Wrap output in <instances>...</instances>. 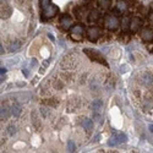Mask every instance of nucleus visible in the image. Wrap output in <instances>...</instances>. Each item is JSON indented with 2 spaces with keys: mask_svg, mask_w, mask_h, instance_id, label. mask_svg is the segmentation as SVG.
<instances>
[{
  "mask_svg": "<svg viewBox=\"0 0 153 153\" xmlns=\"http://www.w3.org/2000/svg\"><path fill=\"white\" fill-rule=\"evenodd\" d=\"M75 65H76V61L74 60V58H71V55L66 56L64 60H62V62H61V66H62L64 69H71V68H74Z\"/></svg>",
  "mask_w": 153,
  "mask_h": 153,
  "instance_id": "nucleus-9",
  "label": "nucleus"
},
{
  "mask_svg": "<svg viewBox=\"0 0 153 153\" xmlns=\"http://www.w3.org/2000/svg\"><path fill=\"white\" fill-rule=\"evenodd\" d=\"M140 83L146 88H151L153 87V75L147 71L142 72L140 75Z\"/></svg>",
  "mask_w": 153,
  "mask_h": 153,
  "instance_id": "nucleus-3",
  "label": "nucleus"
},
{
  "mask_svg": "<svg viewBox=\"0 0 153 153\" xmlns=\"http://www.w3.org/2000/svg\"><path fill=\"white\" fill-rule=\"evenodd\" d=\"M71 38L74 41H81L82 39V34H76V33H71Z\"/></svg>",
  "mask_w": 153,
  "mask_h": 153,
  "instance_id": "nucleus-31",
  "label": "nucleus"
},
{
  "mask_svg": "<svg viewBox=\"0 0 153 153\" xmlns=\"http://www.w3.org/2000/svg\"><path fill=\"white\" fill-rule=\"evenodd\" d=\"M38 123H39V120H38V118H37V115H36V113H33V124H34V126H36L37 129L39 127Z\"/></svg>",
  "mask_w": 153,
  "mask_h": 153,
  "instance_id": "nucleus-33",
  "label": "nucleus"
},
{
  "mask_svg": "<svg viewBox=\"0 0 153 153\" xmlns=\"http://www.w3.org/2000/svg\"><path fill=\"white\" fill-rule=\"evenodd\" d=\"M98 4L102 9H109L112 4V0H98Z\"/></svg>",
  "mask_w": 153,
  "mask_h": 153,
  "instance_id": "nucleus-22",
  "label": "nucleus"
},
{
  "mask_svg": "<svg viewBox=\"0 0 153 153\" xmlns=\"http://www.w3.org/2000/svg\"><path fill=\"white\" fill-rule=\"evenodd\" d=\"M85 32V27L82 25H74L71 27V33H76V34H82Z\"/></svg>",
  "mask_w": 153,
  "mask_h": 153,
  "instance_id": "nucleus-19",
  "label": "nucleus"
},
{
  "mask_svg": "<svg viewBox=\"0 0 153 153\" xmlns=\"http://www.w3.org/2000/svg\"><path fill=\"white\" fill-rule=\"evenodd\" d=\"M148 129H150V131H151V132H153V125H152V124L150 125V126H148Z\"/></svg>",
  "mask_w": 153,
  "mask_h": 153,
  "instance_id": "nucleus-38",
  "label": "nucleus"
},
{
  "mask_svg": "<svg viewBox=\"0 0 153 153\" xmlns=\"http://www.w3.org/2000/svg\"><path fill=\"white\" fill-rule=\"evenodd\" d=\"M81 107V102L77 100V98H72V99L69 100V105H68V109L71 112H75L77 110L78 108Z\"/></svg>",
  "mask_w": 153,
  "mask_h": 153,
  "instance_id": "nucleus-11",
  "label": "nucleus"
},
{
  "mask_svg": "<svg viewBox=\"0 0 153 153\" xmlns=\"http://www.w3.org/2000/svg\"><path fill=\"white\" fill-rule=\"evenodd\" d=\"M126 10H127V3L125 1V0H118L115 11H118V12H120V14H123Z\"/></svg>",
  "mask_w": 153,
  "mask_h": 153,
  "instance_id": "nucleus-12",
  "label": "nucleus"
},
{
  "mask_svg": "<svg viewBox=\"0 0 153 153\" xmlns=\"http://www.w3.org/2000/svg\"><path fill=\"white\" fill-rule=\"evenodd\" d=\"M58 6L50 4L49 6H47L45 9H43V14H42V18L43 20H47V18H50V17H54L55 15L58 14Z\"/></svg>",
  "mask_w": 153,
  "mask_h": 153,
  "instance_id": "nucleus-4",
  "label": "nucleus"
},
{
  "mask_svg": "<svg viewBox=\"0 0 153 153\" xmlns=\"http://www.w3.org/2000/svg\"><path fill=\"white\" fill-rule=\"evenodd\" d=\"M21 112H22V108H21V105L20 104H14L12 107H11V113H12L14 116H16V118L20 116Z\"/></svg>",
  "mask_w": 153,
  "mask_h": 153,
  "instance_id": "nucleus-20",
  "label": "nucleus"
},
{
  "mask_svg": "<svg viewBox=\"0 0 153 153\" xmlns=\"http://www.w3.org/2000/svg\"><path fill=\"white\" fill-rule=\"evenodd\" d=\"M50 0H41V6H42V9H45L47 6H49L50 5Z\"/></svg>",
  "mask_w": 153,
  "mask_h": 153,
  "instance_id": "nucleus-29",
  "label": "nucleus"
},
{
  "mask_svg": "<svg viewBox=\"0 0 153 153\" xmlns=\"http://www.w3.org/2000/svg\"><path fill=\"white\" fill-rule=\"evenodd\" d=\"M141 37L144 42H152L153 41V30L151 28H144L141 33Z\"/></svg>",
  "mask_w": 153,
  "mask_h": 153,
  "instance_id": "nucleus-10",
  "label": "nucleus"
},
{
  "mask_svg": "<svg viewBox=\"0 0 153 153\" xmlns=\"http://www.w3.org/2000/svg\"><path fill=\"white\" fill-rule=\"evenodd\" d=\"M49 38H50V39H52V41H55V38H54V37L52 36V34H49Z\"/></svg>",
  "mask_w": 153,
  "mask_h": 153,
  "instance_id": "nucleus-39",
  "label": "nucleus"
},
{
  "mask_svg": "<svg viewBox=\"0 0 153 153\" xmlns=\"http://www.w3.org/2000/svg\"><path fill=\"white\" fill-rule=\"evenodd\" d=\"M68 148H69V151H71V152H74L76 150V146H75V143H74V141H69Z\"/></svg>",
  "mask_w": 153,
  "mask_h": 153,
  "instance_id": "nucleus-30",
  "label": "nucleus"
},
{
  "mask_svg": "<svg viewBox=\"0 0 153 153\" xmlns=\"http://www.w3.org/2000/svg\"><path fill=\"white\" fill-rule=\"evenodd\" d=\"M9 116V113H7L6 108H1V119H6Z\"/></svg>",
  "mask_w": 153,
  "mask_h": 153,
  "instance_id": "nucleus-32",
  "label": "nucleus"
},
{
  "mask_svg": "<svg viewBox=\"0 0 153 153\" xmlns=\"http://www.w3.org/2000/svg\"><path fill=\"white\" fill-rule=\"evenodd\" d=\"M20 47H21V42L10 43V44H9V50H10V52H15V50H17Z\"/></svg>",
  "mask_w": 153,
  "mask_h": 153,
  "instance_id": "nucleus-23",
  "label": "nucleus"
},
{
  "mask_svg": "<svg viewBox=\"0 0 153 153\" xmlns=\"http://www.w3.org/2000/svg\"><path fill=\"white\" fill-rule=\"evenodd\" d=\"M52 85H53V87L55 88V89H61L62 87H64V83H62V81H61V80H56V78H53Z\"/></svg>",
  "mask_w": 153,
  "mask_h": 153,
  "instance_id": "nucleus-21",
  "label": "nucleus"
},
{
  "mask_svg": "<svg viewBox=\"0 0 153 153\" xmlns=\"http://www.w3.org/2000/svg\"><path fill=\"white\" fill-rule=\"evenodd\" d=\"M104 25H105V27H107L108 30L114 31V30H116L118 27H119V20H118V17L115 16V15L109 14L104 18Z\"/></svg>",
  "mask_w": 153,
  "mask_h": 153,
  "instance_id": "nucleus-1",
  "label": "nucleus"
},
{
  "mask_svg": "<svg viewBox=\"0 0 153 153\" xmlns=\"http://www.w3.org/2000/svg\"><path fill=\"white\" fill-rule=\"evenodd\" d=\"M118 143H119V141H118V137H116V135L113 136L112 139L109 140V142H108V144H109V146H112V147H113V146H116Z\"/></svg>",
  "mask_w": 153,
  "mask_h": 153,
  "instance_id": "nucleus-26",
  "label": "nucleus"
},
{
  "mask_svg": "<svg viewBox=\"0 0 153 153\" xmlns=\"http://www.w3.org/2000/svg\"><path fill=\"white\" fill-rule=\"evenodd\" d=\"M100 36V30L98 28V27H89L87 30V37L89 41L92 42H96L98 38Z\"/></svg>",
  "mask_w": 153,
  "mask_h": 153,
  "instance_id": "nucleus-5",
  "label": "nucleus"
},
{
  "mask_svg": "<svg viewBox=\"0 0 153 153\" xmlns=\"http://www.w3.org/2000/svg\"><path fill=\"white\" fill-rule=\"evenodd\" d=\"M75 14H76V17L78 18V20H82L85 17V15H86V9L83 6H78V7H76L75 9Z\"/></svg>",
  "mask_w": 153,
  "mask_h": 153,
  "instance_id": "nucleus-18",
  "label": "nucleus"
},
{
  "mask_svg": "<svg viewBox=\"0 0 153 153\" xmlns=\"http://www.w3.org/2000/svg\"><path fill=\"white\" fill-rule=\"evenodd\" d=\"M23 74H25V76H28V71L26 69H23Z\"/></svg>",
  "mask_w": 153,
  "mask_h": 153,
  "instance_id": "nucleus-37",
  "label": "nucleus"
},
{
  "mask_svg": "<svg viewBox=\"0 0 153 153\" xmlns=\"http://www.w3.org/2000/svg\"><path fill=\"white\" fill-rule=\"evenodd\" d=\"M150 22L153 25V14H150Z\"/></svg>",
  "mask_w": 153,
  "mask_h": 153,
  "instance_id": "nucleus-36",
  "label": "nucleus"
},
{
  "mask_svg": "<svg viewBox=\"0 0 153 153\" xmlns=\"http://www.w3.org/2000/svg\"><path fill=\"white\" fill-rule=\"evenodd\" d=\"M142 108H143L146 112L152 110V109H153V100H152V99H148V98H146V99L142 102Z\"/></svg>",
  "mask_w": 153,
  "mask_h": 153,
  "instance_id": "nucleus-16",
  "label": "nucleus"
},
{
  "mask_svg": "<svg viewBox=\"0 0 153 153\" xmlns=\"http://www.w3.org/2000/svg\"><path fill=\"white\" fill-rule=\"evenodd\" d=\"M80 123H81V126L83 127L86 131H92V129H93L92 119H88V118H86V116H82L80 119Z\"/></svg>",
  "mask_w": 153,
  "mask_h": 153,
  "instance_id": "nucleus-7",
  "label": "nucleus"
},
{
  "mask_svg": "<svg viewBox=\"0 0 153 153\" xmlns=\"http://www.w3.org/2000/svg\"><path fill=\"white\" fill-rule=\"evenodd\" d=\"M60 26L62 27L64 30H69L72 27V18L69 16V15H64L61 18H60Z\"/></svg>",
  "mask_w": 153,
  "mask_h": 153,
  "instance_id": "nucleus-8",
  "label": "nucleus"
},
{
  "mask_svg": "<svg viewBox=\"0 0 153 153\" xmlns=\"http://www.w3.org/2000/svg\"><path fill=\"white\" fill-rule=\"evenodd\" d=\"M116 137H118V141H119L120 143H124V142H126V141H127V136L125 135V134H123V132L118 134Z\"/></svg>",
  "mask_w": 153,
  "mask_h": 153,
  "instance_id": "nucleus-24",
  "label": "nucleus"
},
{
  "mask_svg": "<svg viewBox=\"0 0 153 153\" xmlns=\"http://www.w3.org/2000/svg\"><path fill=\"white\" fill-rule=\"evenodd\" d=\"M93 113H100L102 108H103V102L100 99H97L95 102H92V105H91Z\"/></svg>",
  "mask_w": 153,
  "mask_h": 153,
  "instance_id": "nucleus-14",
  "label": "nucleus"
},
{
  "mask_svg": "<svg viewBox=\"0 0 153 153\" xmlns=\"http://www.w3.org/2000/svg\"><path fill=\"white\" fill-rule=\"evenodd\" d=\"M142 25V21L139 18V17H134L131 20V25H130V30L132 31V32H136L137 30L140 28V26Z\"/></svg>",
  "mask_w": 153,
  "mask_h": 153,
  "instance_id": "nucleus-13",
  "label": "nucleus"
},
{
  "mask_svg": "<svg viewBox=\"0 0 153 153\" xmlns=\"http://www.w3.org/2000/svg\"><path fill=\"white\" fill-rule=\"evenodd\" d=\"M100 14L98 10H92L91 12H88V21L89 22H96L98 18H99Z\"/></svg>",
  "mask_w": 153,
  "mask_h": 153,
  "instance_id": "nucleus-15",
  "label": "nucleus"
},
{
  "mask_svg": "<svg viewBox=\"0 0 153 153\" xmlns=\"http://www.w3.org/2000/svg\"><path fill=\"white\" fill-rule=\"evenodd\" d=\"M61 76H62V78H64L65 81H71L74 78L71 72H64V74H61Z\"/></svg>",
  "mask_w": 153,
  "mask_h": 153,
  "instance_id": "nucleus-27",
  "label": "nucleus"
},
{
  "mask_svg": "<svg viewBox=\"0 0 153 153\" xmlns=\"http://www.w3.org/2000/svg\"><path fill=\"white\" fill-rule=\"evenodd\" d=\"M7 131H9V135L10 136H14L16 134V127L14 126V125H9V127H7Z\"/></svg>",
  "mask_w": 153,
  "mask_h": 153,
  "instance_id": "nucleus-28",
  "label": "nucleus"
},
{
  "mask_svg": "<svg viewBox=\"0 0 153 153\" xmlns=\"http://www.w3.org/2000/svg\"><path fill=\"white\" fill-rule=\"evenodd\" d=\"M130 25H131V20H130V17L124 16V17H123V21H121V27H123V30H124V31L130 30Z\"/></svg>",
  "mask_w": 153,
  "mask_h": 153,
  "instance_id": "nucleus-17",
  "label": "nucleus"
},
{
  "mask_svg": "<svg viewBox=\"0 0 153 153\" xmlns=\"http://www.w3.org/2000/svg\"><path fill=\"white\" fill-rule=\"evenodd\" d=\"M85 53L91 60L96 61V62H99V64H103L104 66H107V61L103 59V56L100 55V53L96 52V50H92V49H85Z\"/></svg>",
  "mask_w": 153,
  "mask_h": 153,
  "instance_id": "nucleus-2",
  "label": "nucleus"
},
{
  "mask_svg": "<svg viewBox=\"0 0 153 153\" xmlns=\"http://www.w3.org/2000/svg\"><path fill=\"white\" fill-rule=\"evenodd\" d=\"M36 65H37V61H36V59H33V60H32V64H31V66H32V68H34Z\"/></svg>",
  "mask_w": 153,
  "mask_h": 153,
  "instance_id": "nucleus-34",
  "label": "nucleus"
},
{
  "mask_svg": "<svg viewBox=\"0 0 153 153\" xmlns=\"http://www.w3.org/2000/svg\"><path fill=\"white\" fill-rule=\"evenodd\" d=\"M89 88H91L92 91L97 92V91H98V88H99V85H98V82H96L95 80H92L91 82H89Z\"/></svg>",
  "mask_w": 153,
  "mask_h": 153,
  "instance_id": "nucleus-25",
  "label": "nucleus"
},
{
  "mask_svg": "<svg viewBox=\"0 0 153 153\" xmlns=\"http://www.w3.org/2000/svg\"><path fill=\"white\" fill-rule=\"evenodd\" d=\"M12 14V7L6 1H1V18H9Z\"/></svg>",
  "mask_w": 153,
  "mask_h": 153,
  "instance_id": "nucleus-6",
  "label": "nucleus"
},
{
  "mask_svg": "<svg viewBox=\"0 0 153 153\" xmlns=\"http://www.w3.org/2000/svg\"><path fill=\"white\" fill-rule=\"evenodd\" d=\"M0 72H1V75H5L6 69H5V68H1V70H0Z\"/></svg>",
  "mask_w": 153,
  "mask_h": 153,
  "instance_id": "nucleus-35",
  "label": "nucleus"
}]
</instances>
